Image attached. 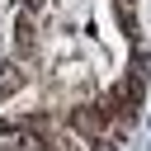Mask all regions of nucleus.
Here are the masks:
<instances>
[{
  "label": "nucleus",
  "instance_id": "1",
  "mask_svg": "<svg viewBox=\"0 0 151 151\" xmlns=\"http://www.w3.org/2000/svg\"><path fill=\"white\" fill-rule=\"evenodd\" d=\"M61 123H66L71 132H80L85 142H90V137H109V127H113V118H109V109H104L99 99H85V104H76V109H71Z\"/></svg>",
  "mask_w": 151,
  "mask_h": 151
},
{
  "label": "nucleus",
  "instance_id": "2",
  "mask_svg": "<svg viewBox=\"0 0 151 151\" xmlns=\"http://www.w3.org/2000/svg\"><path fill=\"white\" fill-rule=\"evenodd\" d=\"M24 80H28L24 61H19V57H5V61H0V99L19 94V90H24Z\"/></svg>",
  "mask_w": 151,
  "mask_h": 151
},
{
  "label": "nucleus",
  "instance_id": "3",
  "mask_svg": "<svg viewBox=\"0 0 151 151\" xmlns=\"http://www.w3.org/2000/svg\"><path fill=\"white\" fill-rule=\"evenodd\" d=\"M14 47L19 52H33L38 47V14H24L19 9V19H14Z\"/></svg>",
  "mask_w": 151,
  "mask_h": 151
},
{
  "label": "nucleus",
  "instance_id": "4",
  "mask_svg": "<svg viewBox=\"0 0 151 151\" xmlns=\"http://www.w3.org/2000/svg\"><path fill=\"white\" fill-rule=\"evenodd\" d=\"M113 19H118V28H123L127 38H142V33H137V9H132V0H118V5H113Z\"/></svg>",
  "mask_w": 151,
  "mask_h": 151
},
{
  "label": "nucleus",
  "instance_id": "5",
  "mask_svg": "<svg viewBox=\"0 0 151 151\" xmlns=\"http://www.w3.org/2000/svg\"><path fill=\"white\" fill-rule=\"evenodd\" d=\"M90 151H118L113 137H90Z\"/></svg>",
  "mask_w": 151,
  "mask_h": 151
},
{
  "label": "nucleus",
  "instance_id": "6",
  "mask_svg": "<svg viewBox=\"0 0 151 151\" xmlns=\"http://www.w3.org/2000/svg\"><path fill=\"white\" fill-rule=\"evenodd\" d=\"M14 5H19L24 14H42V9H47V0H14Z\"/></svg>",
  "mask_w": 151,
  "mask_h": 151
}]
</instances>
